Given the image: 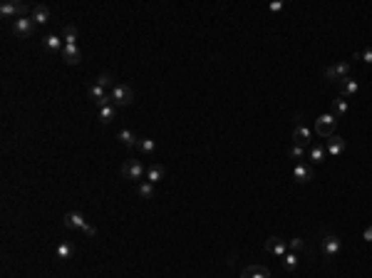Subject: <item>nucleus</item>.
<instances>
[{
  "label": "nucleus",
  "mask_w": 372,
  "mask_h": 278,
  "mask_svg": "<svg viewBox=\"0 0 372 278\" xmlns=\"http://www.w3.org/2000/svg\"><path fill=\"white\" fill-rule=\"evenodd\" d=\"M109 97H112V105H114V107H129V105L134 102V92H132V87H127V84H114V87L109 89Z\"/></svg>",
  "instance_id": "nucleus-1"
},
{
  "label": "nucleus",
  "mask_w": 372,
  "mask_h": 278,
  "mask_svg": "<svg viewBox=\"0 0 372 278\" xmlns=\"http://www.w3.org/2000/svg\"><path fill=\"white\" fill-rule=\"evenodd\" d=\"M320 248H323V256L325 258H337L340 248H342V241L330 234V231H323V238H320Z\"/></svg>",
  "instance_id": "nucleus-2"
},
{
  "label": "nucleus",
  "mask_w": 372,
  "mask_h": 278,
  "mask_svg": "<svg viewBox=\"0 0 372 278\" xmlns=\"http://www.w3.org/2000/svg\"><path fill=\"white\" fill-rule=\"evenodd\" d=\"M122 176L129 179V181H139V179L147 176V169H144V164L139 159H127L122 166Z\"/></svg>",
  "instance_id": "nucleus-3"
},
{
  "label": "nucleus",
  "mask_w": 372,
  "mask_h": 278,
  "mask_svg": "<svg viewBox=\"0 0 372 278\" xmlns=\"http://www.w3.org/2000/svg\"><path fill=\"white\" fill-rule=\"evenodd\" d=\"M335 129H337V117H332V115H320V117L315 119V134H318V137L330 139L332 134H335Z\"/></svg>",
  "instance_id": "nucleus-4"
},
{
  "label": "nucleus",
  "mask_w": 372,
  "mask_h": 278,
  "mask_svg": "<svg viewBox=\"0 0 372 278\" xmlns=\"http://www.w3.org/2000/svg\"><path fill=\"white\" fill-rule=\"evenodd\" d=\"M28 10H33V8H28L25 3H15V0H8L0 5L3 18H28Z\"/></svg>",
  "instance_id": "nucleus-5"
},
{
  "label": "nucleus",
  "mask_w": 372,
  "mask_h": 278,
  "mask_svg": "<svg viewBox=\"0 0 372 278\" xmlns=\"http://www.w3.org/2000/svg\"><path fill=\"white\" fill-rule=\"evenodd\" d=\"M10 30H13L15 38H30L33 30H35V20H33L30 15H28V18H15Z\"/></svg>",
  "instance_id": "nucleus-6"
},
{
  "label": "nucleus",
  "mask_w": 372,
  "mask_h": 278,
  "mask_svg": "<svg viewBox=\"0 0 372 278\" xmlns=\"http://www.w3.org/2000/svg\"><path fill=\"white\" fill-rule=\"evenodd\" d=\"M347 77H350V62H337V65L325 67V79H328V82L340 84L342 79H347Z\"/></svg>",
  "instance_id": "nucleus-7"
},
{
  "label": "nucleus",
  "mask_w": 372,
  "mask_h": 278,
  "mask_svg": "<svg viewBox=\"0 0 372 278\" xmlns=\"http://www.w3.org/2000/svg\"><path fill=\"white\" fill-rule=\"evenodd\" d=\"M286 248H288L286 238H281V236L266 238V251H268V253H273L276 258H283V256H286Z\"/></svg>",
  "instance_id": "nucleus-8"
},
{
  "label": "nucleus",
  "mask_w": 372,
  "mask_h": 278,
  "mask_svg": "<svg viewBox=\"0 0 372 278\" xmlns=\"http://www.w3.org/2000/svg\"><path fill=\"white\" fill-rule=\"evenodd\" d=\"M30 18L35 20V25H47V23H50V18H52V13H50V8H47V5L38 3V5H33Z\"/></svg>",
  "instance_id": "nucleus-9"
},
{
  "label": "nucleus",
  "mask_w": 372,
  "mask_h": 278,
  "mask_svg": "<svg viewBox=\"0 0 372 278\" xmlns=\"http://www.w3.org/2000/svg\"><path fill=\"white\" fill-rule=\"evenodd\" d=\"M62 221H65V226H67V229H72V231H75V229H77V231H82L84 226H87V219H84L80 211H67Z\"/></svg>",
  "instance_id": "nucleus-10"
},
{
  "label": "nucleus",
  "mask_w": 372,
  "mask_h": 278,
  "mask_svg": "<svg viewBox=\"0 0 372 278\" xmlns=\"http://www.w3.org/2000/svg\"><path fill=\"white\" fill-rule=\"evenodd\" d=\"M325 152H328L332 159L340 157V154L345 152V139H342L340 134H332L330 139H328V147H325Z\"/></svg>",
  "instance_id": "nucleus-11"
},
{
  "label": "nucleus",
  "mask_w": 372,
  "mask_h": 278,
  "mask_svg": "<svg viewBox=\"0 0 372 278\" xmlns=\"http://www.w3.org/2000/svg\"><path fill=\"white\" fill-rule=\"evenodd\" d=\"M60 55H62V60H65L67 65H80V60H82V55H80V47H77V45H65Z\"/></svg>",
  "instance_id": "nucleus-12"
},
{
  "label": "nucleus",
  "mask_w": 372,
  "mask_h": 278,
  "mask_svg": "<svg viewBox=\"0 0 372 278\" xmlns=\"http://www.w3.org/2000/svg\"><path fill=\"white\" fill-rule=\"evenodd\" d=\"M293 144H298V147H308V144H310V129L303 127V124H298V127L293 129Z\"/></svg>",
  "instance_id": "nucleus-13"
},
{
  "label": "nucleus",
  "mask_w": 372,
  "mask_h": 278,
  "mask_svg": "<svg viewBox=\"0 0 372 278\" xmlns=\"http://www.w3.org/2000/svg\"><path fill=\"white\" fill-rule=\"evenodd\" d=\"M293 179H295L298 184H308V181L313 179V169L305 166V164H295V166H293Z\"/></svg>",
  "instance_id": "nucleus-14"
},
{
  "label": "nucleus",
  "mask_w": 372,
  "mask_h": 278,
  "mask_svg": "<svg viewBox=\"0 0 372 278\" xmlns=\"http://www.w3.org/2000/svg\"><path fill=\"white\" fill-rule=\"evenodd\" d=\"M360 92V84H357V79H352V77H347V79H342L340 82V97H355Z\"/></svg>",
  "instance_id": "nucleus-15"
},
{
  "label": "nucleus",
  "mask_w": 372,
  "mask_h": 278,
  "mask_svg": "<svg viewBox=\"0 0 372 278\" xmlns=\"http://www.w3.org/2000/svg\"><path fill=\"white\" fill-rule=\"evenodd\" d=\"M144 179H147L149 184L162 181V179H164V166H162V164H157V161H154V164H149V166H147V176H144Z\"/></svg>",
  "instance_id": "nucleus-16"
},
{
  "label": "nucleus",
  "mask_w": 372,
  "mask_h": 278,
  "mask_svg": "<svg viewBox=\"0 0 372 278\" xmlns=\"http://www.w3.org/2000/svg\"><path fill=\"white\" fill-rule=\"evenodd\" d=\"M241 278H271V271L266 266H248V268H243Z\"/></svg>",
  "instance_id": "nucleus-17"
},
{
  "label": "nucleus",
  "mask_w": 372,
  "mask_h": 278,
  "mask_svg": "<svg viewBox=\"0 0 372 278\" xmlns=\"http://www.w3.org/2000/svg\"><path fill=\"white\" fill-rule=\"evenodd\" d=\"M117 139L122 142L124 147H129V149H137V142H139V137H137V134H134L132 129H119Z\"/></svg>",
  "instance_id": "nucleus-18"
},
{
  "label": "nucleus",
  "mask_w": 372,
  "mask_h": 278,
  "mask_svg": "<svg viewBox=\"0 0 372 278\" xmlns=\"http://www.w3.org/2000/svg\"><path fill=\"white\" fill-rule=\"evenodd\" d=\"M345 112H347V100L337 95V97L332 100V105H330V115L332 117H342Z\"/></svg>",
  "instance_id": "nucleus-19"
},
{
  "label": "nucleus",
  "mask_w": 372,
  "mask_h": 278,
  "mask_svg": "<svg viewBox=\"0 0 372 278\" xmlns=\"http://www.w3.org/2000/svg\"><path fill=\"white\" fill-rule=\"evenodd\" d=\"M72 253H75V248H72V243H67V241L57 243V248H55V256H57L60 261H70Z\"/></svg>",
  "instance_id": "nucleus-20"
},
{
  "label": "nucleus",
  "mask_w": 372,
  "mask_h": 278,
  "mask_svg": "<svg viewBox=\"0 0 372 278\" xmlns=\"http://www.w3.org/2000/svg\"><path fill=\"white\" fill-rule=\"evenodd\" d=\"M42 45H45L47 50H52V52H62V47H65V40L60 38V35H47V38L42 40Z\"/></svg>",
  "instance_id": "nucleus-21"
},
{
  "label": "nucleus",
  "mask_w": 372,
  "mask_h": 278,
  "mask_svg": "<svg viewBox=\"0 0 372 278\" xmlns=\"http://www.w3.org/2000/svg\"><path fill=\"white\" fill-rule=\"evenodd\" d=\"M308 157H310L313 164H323V161H325V149H323L320 144H313V147L308 149Z\"/></svg>",
  "instance_id": "nucleus-22"
},
{
  "label": "nucleus",
  "mask_w": 372,
  "mask_h": 278,
  "mask_svg": "<svg viewBox=\"0 0 372 278\" xmlns=\"http://www.w3.org/2000/svg\"><path fill=\"white\" fill-rule=\"evenodd\" d=\"M137 149H139L142 154H154V149H157V144H154V139H147V137H139V142H137Z\"/></svg>",
  "instance_id": "nucleus-23"
},
{
  "label": "nucleus",
  "mask_w": 372,
  "mask_h": 278,
  "mask_svg": "<svg viewBox=\"0 0 372 278\" xmlns=\"http://www.w3.org/2000/svg\"><path fill=\"white\" fill-rule=\"evenodd\" d=\"M62 40H65V45H77V28L75 25H67L62 30Z\"/></svg>",
  "instance_id": "nucleus-24"
},
{
  "label": "nucleus",
  "mask_w": 372,
  "mask_h": 278,
  "mask_svg": "<svg viewBox=\"0 0 372 278\" xmlns=\"http://www.w3.org/2000/svg\"><path fill=\"white\" fill-rule=\"evenodd\" d=\"M281 261H283V268H286L288 273L298 268V253H293V251H290V253H286V256H283Z\"/></svg>",
  "instance_id": "nucleus-25"
},
{
  "label": "nucleus",
  "mask_w": 372,
  "mask_h": 278,
  "mask_svg": "<svg viewBox=\"0 0 372 278\" xmlns=\"http://www.w3.org/2000/svg\"><path fill=\"white\" fill-rule=\"evenodd\" d=\"M114 112H117V107H114V105H109V107L99 110V122H102V124H109V122L114 119Z\"/></svg>",
  "instance_id": "nucleus-26"
},
{
  "label": "nucleus",
  "mask_w": 372,
  "mask_h": 278,
  "mask_svg": "<svg viewBox=\"0 0 372 278\" xmlns=\"http://www.w3.org/2000/svg\"><path fill=\"white\" fill-rule=\"evenodd\" d=\"M139 197L142 199H154V184L142 181V184H139Z\"/></svg>",
  "instance_id": "nucleus-27"
},
{
  "label": "nucleus",
  "mask_w": 372,
  "mask_h": 278,
  "mask_svg": "<svg viewBox=\"0 0 372 278\" xmlns=\"http://www.w3.org/2000/svg\"><path fill=\"white\" fill-rule=\"evenodd\" d=\"M288 157L295 159V161H300V159L305 157V149H303V147H298V144H290V147H288Z\"/></svg>",
  "instance_id": "nucleus-28"
},
{
  "label": "nucleus",
  "mask_w": 372,
  "mask_h": 278,
  "mask_svg": "<svg viewBox=\"0 0 372 278\" xmlns=\"http://www.w3.org/2000/svg\"><path fill=\"white\" fill-rule=\"evenodd\" d=\"M97 84H102V87H104V89H107V87H109V84H112V87H114V75H112V72H102V75H99V77H97Z\"/></svg>",
  "instance_id": "nucleus-29"
},
{
  "label": "nucleus",
  "mask_w": 372,
  "mask_h": 278,
  "mask_svg": "<svg viewBox=\"0 0 372 278\" xmlns=\"http://www.w3.org/2000/svg\"><path fill=\"white\" fill-rule=\"evenodd\" d=\"M288 248L293 251V253H298V251H303V248H305V243H303V238H293V241L288 243Z\"/></svg>",
  "instance_id": "nucleus-30"
},
{
  "label": "nucleus",
  "mask_w": 372,
  "mask_h": 278,
  "mask_svg": "<svg viewBox=\"0 0 372 278\" xmlns=\"http://www.w3.org/2000/svg\"><path fill=\"white\" fill-rule=\"evenodd\" d=\"M82 234H84V236H89V238H94V236H97V229L87 224V226H84V229H82Z\"/></svg>",
  "instance_id": "nucleus-31"
},
{
  "label": "nucleus",
  "mask_w": 372,
  "mask_h": 278,
  "mask_svg": "<svg viewBox=\"0 0 372 278\" xmlns=\"http://www.w3.org/2000/svg\"><path fill=\"white\" fill-rule=\"evenodd\" d=\"M362 62H367V65H372V47H367V50L362 52Z\"/></svg>",
  "instance_id": "nucleus-32"
},
{
  "label": "nucleus",
  "mask_w": 372,
  "mask_h": 278,
  "mask_svg": "<svg viewBox=\"0 0 372 278\" xmlns=\"http://www.w3.org/2000/svg\"><path fill=\"white\" fill-rule=\"evenodd\" d=\"M362 238H365V241H370V243H372V226H367V229H365V234H362Z\"/></svg>",
  "instance_id": "nucleus-33"
},
{
  "label": "nucleus",
  "mask_w": 372,
  "mask_h": 278,
  "mask_svg": "<svg viewBox=\"0 0 372 278\" xmlns=\"http://www.w3.org/2000/svg\"><path fill=\"white\" fill-rule=\"evenodd\" d=\"M268 8H271V10H273V13H278V10H281V8H283V3H271V5H268Z\"/></svg>",
  "instance_id": "nucleus-34"
}]
</instances>
